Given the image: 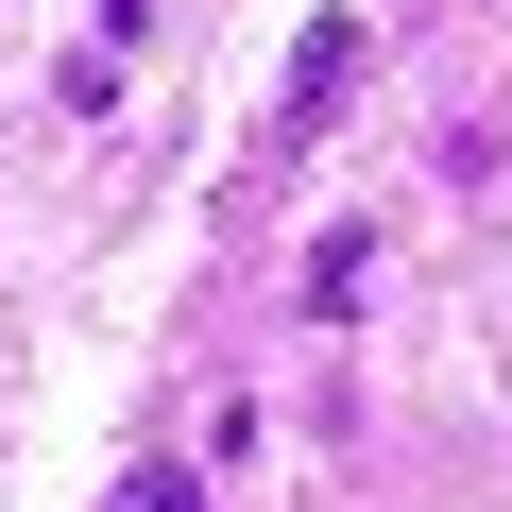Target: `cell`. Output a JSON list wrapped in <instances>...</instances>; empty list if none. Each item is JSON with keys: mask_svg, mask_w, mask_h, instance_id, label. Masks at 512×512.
Wrapping results in <instances>:
<instances>
[{"mask_svg": "<svg viewBox=\"0 0 512 512\" xmlns=\"http://www.w3.org/2000/svg\"><path fill=\"white\" fill-rule=\"evenodd\" d=\"M274 103H291V137H325V120L359 103V18H325V35L291 52V86H274Z\"/></svg>", "mask_w": 512, "mask_h": 512, "instance_id": "obj_1", "label": "cell"}, {"mask_svg": "<svg viewBox=\"0 0 512 512\" xmlns=\"http://www.w3.org/2000/svg\"><path fill=\"white\" fill-rule=\"evenodd\" d=\"M359 274H376V222H325V239H308V308L342 325V308H359Z\"/></svg>", "mask_w": 512, "mask_h": 512, "instance_id": "obj_2", "label": "cell"}, {"mask_svg": "<svg viewBox=\"0 0 512 512\" xmlns=\"http://www.w3.org/2000/svg\"><path fill=\"white\" fill-rule=\"evenodd\" d=\"M103 512H205V478H188V461H137V478H120Z\"/></svg>", "mask_w": 512, "mask_h": 512, "instance_id": "obj_3", "label": "cell"}, {"mask_svg": "<svg viewBox=\"0 0 512 512\" xmlns=\"http://www.w3.org/2000/svg\"><path fill=\"white\" fill-rule=\"evenodd\" d=\"M120 35H154V0H103V52H120Z\"/></svg>", "mask_w": 512, "mask_h": 512, "instance_id": "obj_4", "label": "cell"}]
</instances>
